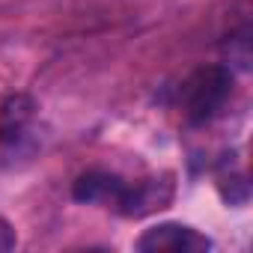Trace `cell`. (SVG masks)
Segmentation results:
<instances>
[{
  "mask_svg": "<svg viewBox=\"0 0 253 253\" xmlns=\"http://www.w3.org/2000/svg\"><path fill=\"white\" fill-rule=\"evenodd\" d=\"M229 95H232L229 66H200L185 78L179 89V107L191 125H206L223 110Z\"/></svg>",
  "mask_w": 253,
  "mask_h": 253,
  "instance_id": "1",
  "label": "cell"
},
{
  "mask_svg": "<svg viewBox=\"0 0 253 253\" xmlns=\"http://www.w3.org/2000/svg\"><path fill=\"white\" fill-rule=\"evenodd\" d=\"M137 250H146V253H203V250H211V241L185 223H158L137 238Z\"/></svg>",
  "mask_w": 253,
  "mask_h": 253,
  "instance_id": "2",
  "label": "cell"
},
{
  "mask_svg": "<svg viewBox=\"0 0 253 253\" xmlns=\"http://www.w3.org/2000/svg\"><path fill=\"white\" fill-rule=\"evenodd\" d=\"M125 188L128 182H122L119 176L113 173H104V170H86L78 176V182L72 185V197L78 203H86V206H104V209H119L122 206V197H125Z\"/></svg>",
  "mask_w": 253,
  "mask_h": 253,
  "instance_id": "3",
  "label": "cell"
},
{
  "mask_svg": "<svg viewBox=\"0 0 253 253\" xmlns=\"http://www.w3.org/2000/svg\"><path fill=\"white\" fill-rule=\"evenodd\" d=\"M170 200H173V182H170V176L134 182V185L125 188V197H122V206L116 209V214H122V217H146V214L164 209Z\"/></svg>",
  "mask_w": 253,
  "mask_h": 253,
  "instance_id": "4",
  "label": "cell"
},
{
  "mask_svg": "<svg viewBox=\"0 0 253 253\" xmlns=\"http://www.w3.org/2000/svg\"><path fill=\"white\" fill-rule=\"evenodd\" d=\"M33 116H36V101L27 92L6 95L0 101V143L15 146L33 125Z\"/></svg>",
  "mask_w": 253,
  "mask_h": 253,
  "instance_id": "5",
  "label": "cell"
},
{
  "mask_svg": "<svg viewBox=\"0 0 253 253\" xmlns=\"http://www.w3.org/2000/svg\"><path fill=\"white\" fill-rule=\"evenodd\" d=\"M226 57H229V63H235L238 69H247V66H250V27H247V24H244L238 33L229 36V42H226Z\"/></svg>",
  "mask_w": 253,
  "mask_h": 253,
  "instance_id": "6",
  "label": "cell"
},
{
  "mask_svg": "<svg viewBox=\"0 0 253 253\" xmlns=\"http://www.w3.org/2000/svg\"><path fill=\"white\" fill-rule=\"evenodd\" d=\"M217 188H220V197H223L226 203H232V206L247 203L250 185H247V179H244V176H220Z\"/></svg>",
  "mask_w": 253,
  "mask_h": 253,
  "instance_id": "7",
  "label": "cell"
},
{
  "mask_svg": "<svg viewBox=\"0 0 253 253\" xmlns=\"http://www.w3.org/2000/svg\"><path fill=\"white\" fill-rule=\"evenodd\" d=\"M15 247V229L9 226V220L0 214V253H6Z\"/></svg>",
  "mask_w": 253,
  "mask_h": 253,
  "instance_id": "8",
  "label": "cell"
}]
</instances>
